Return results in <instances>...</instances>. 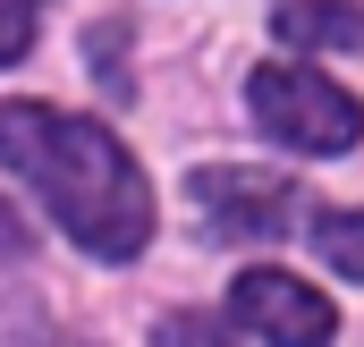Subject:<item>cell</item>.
I'll use <instances>...</instances> for the list:
<instances>
[{
	"label": "cell",
	"mask_w": 364,
	"mask_h": 347,
	"mask_svg": "<svg viewBox=\"0 0 364 347\" xmlns=\"http://www.w3.org/2000/svg\"><path fill=\"white\" fill-rule=\"evenodd\" d=\"M34 17H43V0H0V68H9V60H26Z\"/></svg>",
	"instance_id": "8"
},
{
	"label": "cell",
	"mask_w": 364,
	"mask_h": 347,
	"mask_svg": "<svg viewBox=\"0 0 364 347\" xmlns=\"http://www.w3.org/2000/svg\"><path fill=\"white\" fill-rule=\"evenodd\" d=\"M153 347H237V339H229L212 314H170V322L153 331Z\"/></svg>",
	"instance_id": "7"
},
{
	"label": "cell",
	"mask_w": 364,
	"mask_h": 347,
	"mask_svg": "<svg viewBox=\"0 0 364 347\" xmlns=\"http://www.w3.org/2000/svg\"><path fill=\"white\" fill-rule=\"evenodd\" d=\"M272 26L296 51H364V0H279Z\"/></svg>",
	"instance_id": "5"
},
{
	"label": "cell",
	"mask_w": 364,
	"mask_h": 347,
	"mask_svg": "<svg viewBox=\"0 0 364 347\" xmlns=\"http://www.w3.org/2000/svg\"><path fill=\"white\" fill-rule=\"evenodd\" d=\"M314 246L339 279H364V212H322L314 220Z\"/></svg>",
	"instance_id": "6"
},
{
	"label": "cell",
	"mask_w": 364,
	"mask_h": 347,
	"mask_svg": "<svg viewBox=\"0 0 364 347\" xmlns=\"http://www.w3.org/2000/svg\"><path fill=\"white\" fill-rule=\"evenodd\" d=\"M229 305H237L246 331H263L272 347H331V331H339V305L322 288H305L296 271H237Z\"/></svg>",
	"instance_id": "3"
},
{
	"label": "cell",
	"mask_w": 364,
	"mask_h": 347,
	"mask_svg": "<svg viewBox=\"0 0 364 347\" xmlns=\"http://www.w3.org/2000/svg\"><path fill=\"white\" fill-rule=\"evenodd\" d=\"M246 93H255V119L296 153H348L364 136V102L331 77H314V68H255Z\"/></svg>",
	"instance_id": "2"
},
{
	"label": "cell",
	"mask_w": 364,
	"mask_h": 347,
	"mask_svg": "<svg viewBox=\"0 0 364 347\" xmlns=\"http://www.w3.org/2000/svg\"><path fill=\"white\" fill-rule=\"evenodd\" d=\"M195 203L212 237H279L296 220V186L272 170H195Z\"/></svg>",
	"instance_id": "4"
},
{
	"label": "cell",
	"mask_w": 364,
	"mask_h": 347,
	"mask_svg": "<svg viewBox=\"0 0 364 347\" xmlns=\"http://www.w3.org/2000/svg\"><path fill=\"white\" fill-rule=\"evenodd\" d=\"M9 255H26V220H17V212L0 203V262H9Z\"/></svg>",
	"instance_id": "9"
},
{
	"label": "cell",
	"mask_w": 364,
	"mask_h": 347,
	"mask_svg": "<svg viewBox=\"0 0 364 347\" xmlns=\"http://www.w3.org/2000/svg\"><path fill=\"white\" fill-rule=\"evenodd\" d=\"M0 161L51 203V220L85 255H102V262L144 255L153 186H144V170L127 161V144L102 119L51 110V102H0Z\"/></svg>",
	"instance_id": "1"
}]
</instances>
